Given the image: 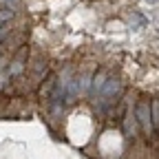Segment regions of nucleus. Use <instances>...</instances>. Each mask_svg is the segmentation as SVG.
Returning <instances> with one entry per match:
<instances>
[{"mask_svg": "<svg viewBox=\"0 0 159 159\" xmlns=\"http://www.w3.org/2000/svg\"><path fill=\"white\" fill-rule=\"evenodd\" d=\"M117 93H119V80L108 77V80H106V84H104V89L95 95V97H97V99H95V106H97V108H102V111L108 108V106H113Z\"/></svg>", "mask_w": 159, "mask_h": 159, "instance_id": "nucleus-1", "label": "nucleus"}, {"mask_svg": "<svg viewBox=\"0 0 159 159\" xmlns=\"http://www.w3.org/2000/svg\"><path fill=\"white\" fill-rule=\"evenodd\" d=\"M135 117H137V122L142 124V128L150 135L155 130V122H152V115H150V104L148 102H139L137 108H135Z\"/></svg>", "mask_w": 159, "mask_h": 159, "instance_id": "nucleus-2", "label": "nucleus"}, {"mask_svg": "<svg viewBox=\"0 0 159 159\" xmlns=\"http://www.w3.org/2000/svg\"><path fill=\"white\" fill-rule=\"evenodd\" d=\"M106 80H108L106 71H97V73L93 75V80H91V93H93V95H97L99 91L104 89V84H106Z\"/></svg>", "mask_w": 159, "mask_h": 159, "instance_id": "nucleus-3", "label": "nucleus"}, {"mask_svg": "<svg viewBox=\"0 0 159 159\" xmlns=\"http://www.w3.org/2000/svg\"><path fill=\"white\" fill-rule=\"evenodd\" d=\"M22 69H25V53H20V55L13 60V62L7 66V71H9V75H11V77H16V75L22 73Z\"/></svg>", "mask_w": 159, "mask_h": 159, "instance_id": "nucleus-4", "label": "nucleus"}, {"mask_svg": "<svg viewBox=\"0 0 159 159\" xmlns=\"http://www.w3.org/2000/svg\"><path fill=\"white\" fill-rule=\"evenodd\" d=\"M135 122H137V117H135L133 113H128V115L124 117V135H126V137H133V135H135Z\"/></svg>", "mask_w": 159, "mask_h": 159, "instance_id": "nucleus-5", "label": "nucleus"}, {"mask_svg": "<svg viewBox=\"0 0 159 159\" xmlns=\"http://www.w3.org/2000/svg\"><path fill=\"white\" fill-rule=\"evenodd\" d=\"M150 115H152V122H155V126H157V124H159V99L150 102Z\"/></svg>", "mask_w": 159, "mask_h": 159, "instance_id": "nucleus-6", "label": "nucleus"}, {"mask_svg": "<svg viewBox=\"0 0 159 159\" xmlns=\"http://www.w3.org/2000/svg\"><path fill=\"white\" fill-rule=\"evenodd\" d=\"M148 2H150V5H155V2H159V0H148Z\"/></svg>", "mask_w": 159, "mask_h": 159, "instance_id": "nucleus-7", "label": "nucleus"}]
</instances>
